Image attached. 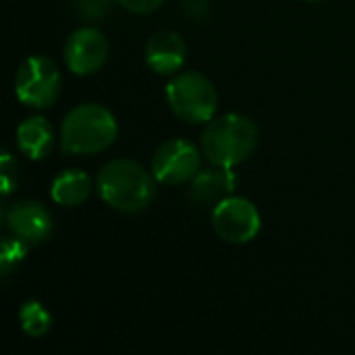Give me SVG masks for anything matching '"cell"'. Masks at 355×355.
<instances>
[{"mask_svg":"<svg viewBox=\"0 0 355 355\" xmlns=\"http://www.w3.org/2000/svg\"><path fill=\"white\" fill-rule=\"evenodd\" d=\"M25 254H27V243L25 241H21L15 235L6 237L4 243H2V252H0V270H2V277H8L25 260Z\"/></svg>","mask_w":355,"mask_h":355,"instance_id":"obj_15","label":"cell"},{"mask_svg":"<svg viewBox=\"0 0 355 355\" xmlns=\"http://www.w3.org/2000/svg\"><path fill=\"white\" fill-rule=\"evenodd\" d=\"M125 10L129 12H135V15H148L152 10H156L162 0H116Z\"/></svg>","mask_w":355,"mask_h":355,"instance_id":"obj_19","label":"cell"},{"mask_svg":"<svg viewBox=\"0 0 355 355\" xmlns=\"http://www.w3.org/2000/svg\"><path fill=\"white\" fill-rule=\"evenodd\" d=\"M262 227V218L254 202L229 196L220 204L212 208V229L214 233L233 245L250 243L258 237Z\"/></svg>","mask_w":355,"mask_h":355,"instance_id":"obj_6","label":"cell"},{"mask_svg":"<svg viewBox=\"0 0 355 355\" xmlns=\"http://www.w3.org/2000/svg\"><path fill=\"white\" fill-rule=\"evenodd\" d=\"M306 2H320V0H306Z\"/></svg>","mask_w":355,"mask_h":355,"instance_id":"obj_20","label":"cell"},{"mask_svg":"<svg viewBox=\"0 0 355 355\" xmlns=\"http://www.w3.org/2000/svg\"><path fill=\"white\" fill-rule=\"evenodd\" d=\"M166 102L181 121L200 125L216 116L218 94L206 75L198 71H185L171 77L166 85Z\"/></svg>","mask_w":355,"mask_h":355,"instance_id":"obj_4","label":"cell"},{"mask_svg":"<svg viewBox=\"0 0 355 355\" xmlns=\"http://www.w3.org/2000/svg\"><path fill=\"white\" fill-rule=\"evenodd\" d=\"M202 148L189 139H168L152 156V175L164 185L189 183L202 168Z\"/></svg>","mask_w":355,"mask_h":355,"instance_id":"obj_7","label":"cell"},{"mask_svg":"<svg viewBox=\"0 0 355 355\" xmlns=\"http://www.w3.org/2000/svg\"><path fill=\"white\" fill-rule=\"evenodd\" d=\"M119 125L114 114L100 104H79L67 112L60 125V148L67 154L92 156L114 144Z\"/></svg>","mask_w":355,"mask_h":355,"instance_id":"obj_3","label":"cell"},{"mask_svg":"<svg viewBox=\"0 0 355 355\" xmlns=\"http://www.w3.org/2000/svg\"><path fill=\"white\" fill-rule=\"evenodd\" d=\"M60 83L62 79L56 64L50 58L37 54L25 58L23 64L19 67L15 79V92L21 104L42 110L56 102L60 94Z\"/></svg>","mask_w":355,"mask_h":355,"instance_id":"obj_5","label":"cell"},{"mask_svg":"<svg viewBox=\"0 0 355 355\" xmlns=\"http://www.w3.org/2000/svg\"><path fill=\"white\" fill-rule=\"evenodd\" d=\"M183 4V10L189 19L193 21H206L208 15H210V2L208 0H181Z\"/></svg>","mask_w":355,"mask_h":355,"instance_id":"obj_18","label":"cell"},{"mask_svg":"<svg viewBox=\"0 0 355 355\" xmlns=\"http://www.w3.org/2000/svg\"><path fill=\"white\" fill-rule=\"evenodd\" d=\"M52 144H54L52 127L40 114H33V116L25 119L17 129V146L31 160L46 158L50 154V150H52Z\"/></svg>","mask_w":355,"mask_h":355,"instance_id":"obj_12","label":"cell"},{"mask_svg":"<svg viewBox=\"0 0 355 355\" xmlns=\"http://www.w3.org/2000/svg\"><path fill=\"white\" fill-rule=\"evenodd\" d=\"M73 6L81 19L96 21V19H102L108 15L112 0H73Z\"/></svg>","mask_w":355,"mask_h":355,"instance_id":"obj_16","label":"cell"},{"mask_svg":"<svg viewBox=\"0 0 355 355\" xmlns=\"http://www.w3.org/2000/svg\"><path fill=\"white\" fill-rule=\"evenodd\" d=\"M0 175H2V196L6 198L15 189V185H17V162H15V158L8 152L2 154Z\"/></svg>","mask_w":355,"mask_h":355,"instance_id":"obj_17","label":"cell"},{"mask_svg":"<svg viewBox=\"0 0 355 355\" xmlns=\"http://www.w3.org/2000/svg\"><path fill=\"white\" fill-rule=\"evenodd\" d=\"M108 58L106 35L96 27H81L71 33L64 46V60L73 75L85 77L98 73Z\"/></svg>","mask_w":355,"mask_h":355,"instance_id":"obj_8","label":"cell"},{"mask_svg":"<svg viewBox=\"0 0 355 355\" xmlns=\"http://www.w3.org/2000/svg\"><path fill=\"white\" fill-rule=\"evenodd\" d=\"M100 198L116 212L137 214L156 196V177L131 158H114L98 173Z\"/></svg>","mask_w":355,"mask_h":355,"instance_id":"obj_1","label":"cell"},{"mask_svg":"<svg viewBox=\"0 0 355 355\" xmlns=\"http://www.w3.org/2000/svg\"><path fill=\"white\" fill-rule=\"evenodd\" d=\"M4 223L10 235L19 237L27 245L44 243L52 235V227H54L50 212L40 202H31V200L12 204L4 214Z\"/></svg>","mask_w":355,"mask_h":355,"instance_id":"obj_9","label":"cell"},{"mask_svg":"<svg viewBox=\"0 0 355 355\" xmlns=\"http://www.w3.org/2000/svg\"><path fill=\"white\" fill-rule=\"evenodd\" d=\"M19 322H21V329H23L29 337L37 339V337H44V335L50 331V327H52V316H50V312H48L42 304H37V302H27V304H23L21 310H19Z\"/></svg>","mask_w":355,"mask_h":355,"instance_id":"obj_14","label":"cell"},{"mask_svg":"<svg viewBox=\"0 0 355 355\" xmlns=\"http://www.w3.org/2000/svg\"><path fill=\"white\" fill-rule=\"evenodd\" d=\"M50 193L58 206H64V208L81 206L92 193V179L87 177V173L79 168L62 171L60 175L54 177Z\"/></svg>","mask_w":355,"mask_h":355,"instance_id":"obj_13","label":"cell"},{"mask_svg":"<svg viewBox=\"0 0 355 355\" xmlns=\"http://www.w3.org/2000/svg\"><path fill=\"white\" fill-rule=\"evenodd\" d=\"M187 46L177 31L160 29L146 44V62L156 75H175L183 67Z\"/></svg>","mask_w":355,"mask_h":355,"instance_id":"obj_11","label":"cell"},{"mask_svg":"<svg viewBox=\"0 0 355 355\" xmlns=\"http://www.w3.org/2000/svg\"><path fill=\"white\" fill-rule=\"evenodd\" d=\"M258 139V127L250 116L229 112L208 121L200 148L210 164L235 168L256 152Z\"/></svg>","mask_w":355,"mask_h":355,"instance_id":"obj_2","label":"cell"},{"mask_svg":"<svg viewBox=\"0 0 355 355\" xmlns=\"http://www.w3.org/2000/svg\"><path fill=\"white\" fill-rule=\"evenodd\" d=\"M235 187H237V177L233 168L212 164V168L200 171L189 181L187 198L198 208H214L225 198L233 196Z\"/></svg>","mask_w":355,"mask_h":355,"instance_id":"obj_10","label":"cell"}]
</instances>
